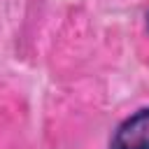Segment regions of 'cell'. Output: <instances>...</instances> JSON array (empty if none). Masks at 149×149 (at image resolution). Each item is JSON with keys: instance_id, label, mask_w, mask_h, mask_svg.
<instances>
[{"instance_id": "cell-1", "label": "cell", "mask_w": 149, "mask_h": 149, "mask_svg": "<svg viewBox=\"0 0 149 149\" xmlns=\"http://www.w3.org/2000/svg\"><path fill=\"white\" fill-rule=\"evenodd\" d=\"M109 149H149V107H140L116 126Z\"/></svg>"}, {"instance_id": "cell-2", "label": "cell", "mask_w": 149, "mask_h": 149, "mask_svg": "<svg viewBox=\"0 0 149 149\" xmlns=\"http://www.w3.org/2000/svg\"><path fill=\"white\" fill-rule=\"evenodd\" d=\"M147 23H149V16H147Z\"/></svg>"}]
</instances>
